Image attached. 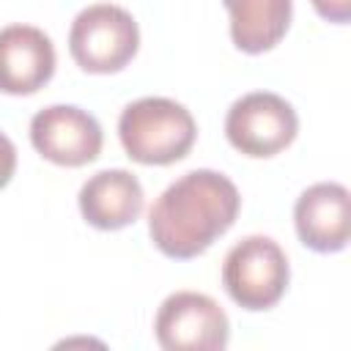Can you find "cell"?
<instances>
[{
	"label": "cell",
	"mask_w": 351,
	"mask_h": 351,
	"mask_svg": "<svg viewBox=\"0 0 351 351\" xmlns=\"http://www.w3.org/2000/svg\"><path fill=\"white\" fill-rule=\"evenodd\" d=\"M118 137L132 162L162 167L181 162L192 151L197 140V123L192 112L176 99L143 96L121 110Z\"/></svg>",
	"instance_id": "2"
},
{
	"label": "cell",
	"mask_w": 351,
	"mask_h": 351,
	"mask_svg": "<svg viewBox=\"0 0 351 351\" xmlns=\"http://www.w3.org/2000/svg\"><path fill=\"white\" fill-rule=\"evenodd\" d=\"M30 143L52 165L82 167L101 154L104 134L88 110L74 104H52L33 115Z\"/></svg>",
	"instance_id": "7"
},
{
	"label": "cell",
	"mask_w": 351,
	"mask_h": 351,
	"mask_svg": "<svg viewBox=\"0 0 351 351\" xmlns=\"http://www.w3.org/2000/svg\"><path fill=\"white\" fill-rule=\"evenodd\" d=\"M82 219L96 230H121L143 214L145 195L134 173L123 167L93 173L77 195Z\"/></svg>",
	"instance_id": "10"
},
{
	"label": "cell",
	"mask_w": 351,
	"mask_h": 351,
	"mask_svg": "<svg viewBox=\"0 0 351 351\" xmlns=\"http://www.w3.org/2000/svg\"><path fill=\"white\" fill-rule=\"evenodd\" d=\"M296 236L313 252H340L351 239V195L337 181L307 186L293 206Z\"/></svg>",
	"instance_id": "8"
},
{
	"label": "cell",
	"mask_w": 351,
	"mask_h": 351,
	"mask_svg": "<svg viewBox=\"0 0 351 351\" xmlns=\"http://www.w3.org/2000/svg\"><path fill=\"white\" fill-rule=\"evenodd\" d=\"M154 335L165 351H222L230 340V321L211 296L176 291L159 304Z\"/></svg>",
	"instance_id": "6"
},
{
	"label": "cell",
	"mask_w": 351,
	"mask_h": 351,
	"mask_svg": "<svg viewBox=\"0 0 351 351\" xmlns=\"http://www.w3.org/2000/svg\"><path fill=\"white\" fill-rule=\"evenodd\" d=\"M14 170H16V148L11 137L0 132V189L8 186V181L14 178Z\"/></svg>",
	"instance_id": "13"
},
{
	"label": "cell",
	"mask_w": 351,
	"mask_h": 351,
	"mask_svg": "<svg viewBox=\"0 0 351 351\" xmlns=\"http://www.w3.org/2000/svg\"><path fill=\"white\" fill-rule=\"evenodd\" d=\"M140 49L137 19L115 3L82 8L69 30V52L88 74H115L126 69Z\"/></svg>",
	"instance_id": "3"
},
{
	"label": "cell",
	"mask_w": 351,
	"mask_h": 351,
	"mask_svg": "<svg viewBox=\"0 0 351 351\" xmlns=\"http://www.w3.org/2000/svg\"><path fill=\"white\" fill-rule=\"evenodd\" d=\"M241 208L236 184L217 170H189L176 178L148 211L154 247L173 261L203 255L225 236Z\"/></svg>",
	"instance_id": "1"
},
{
	"label": "cell",
	"mask_w": 351,
	"mask_h": 351,
	"mask_svg": "<svg viewBox=\"0 0 351 351\" xmlns=\"http://www.w3.org/2000/svg\"><path fill=\"white\" fill-rule=\"evenodd\" d=\"M55 44L33 25H5L0 30V93L30 96L55 74Z\"/></svg>",
	"instance_id": "9"
},
{
	"label": "cell",
	"mask_w": 351,
	"mask_h": 351,
	"mask_svg": "<svg viewBox=\"0 0 351 351\" xmlns=\"http://www.w3.org/2000/svg\"><path fill=\"white\" fill-rule=\"evenodd\" d=\"M291 266L285 250L271 236H247L233 244L222 263V285L228 296L250 313L274 307L288 288Z\"/></svg>",
	"instance_id": "4"
},
{
	"label": "cell",
	"mask_w": 351,
	"mask_h": 351,
	"mask_svg": "<svg viewBox=\"0 0 351 351\" xmlns=\"http://www.w3.org/2000/svg\"><path fill=\"white\" fill-rule=\"evenodd\" d=\"M299 132V118L291 101L271 90H252L236 99L225 115L228 143L252 159H269L285 151Z\"/></svg>",
	"instance_id": "5"
},
{
	"label": "cell",
	"mask_w": 351,
	"mask_h": 351,
	"mask_svg": "<svg viewBox=\"0 0 351 351\" xmlns=\"http://www.w3.org/2000/svg\"><path fill=\"white\" fill-rule=\"evenodd\" d=\"M230 14V38L236 49L261 55L274 49L293 16V0H222Z\"/></svg>",
	"instance_id": "11"
},
{
	"label": "cell",
	"mask_w": 351,
	"mask_h": 351,
	"mask_svg": "<svg viewBox=\"0 0 351 351\" xmlns=\"http://www.w3.org/2000/svg\"><path fill=\"white\" fill-rule=\"evenodd\" d=\"M315 14L326 22L335 25H346L351 19V0H310Z\"/></svg>",
	"instance_id": "12"
}]
</instances>
